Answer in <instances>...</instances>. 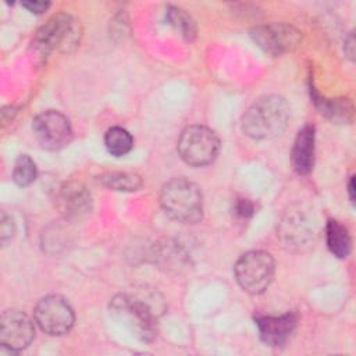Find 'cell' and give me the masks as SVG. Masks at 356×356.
Returning <instances> with one entry per match:
<instances>
[{
    "label": "cell",
    "mask_w": 356,
    "mask_h": 356,
    "mask_svg": "<svg viewBox=\"0 0 356 356\" xmlns=\"http://www.w3.org/2000/svg\"><path fill=\"white\" fill-rule=\"evenodd\" d=\"M35 335L32 320L21 310H4L0 317V342L1 348L18 352L26 348Z\"/></svg>",
    "instance_id": "cell-9"
},
{
    "label": "cell",
    "mask_w": 356,
    "mask_h": 356,
    "mask_svg": "<svg viewBox=\"0 0 356 356\" xmlns=\"http://www.w3.org/2000/svg\"><path fill=\"white\" fill-rule=\"evenodd\" d=\"M348 192H349V197H350V202H355V195H353V192H355V185H353V177L350 178V181H349V184H348Z\"/></svg>",
    "instance_id": "cell-26"
},
{
    "label": "cell",
    "mask_w": 356,
    "mask_h": 356,
    "mask_svg": "<svg viewBox=\"0 0 356 356\" xmlns=\"http://www.w3.org/2000/svg\"><path fill=\"white\" fill-rule=\"evenodd\" d=\"M38 177L35 161L28 154H19L13 170V179L19 186L31 185Z\"/></svg>",
    "instance_id": "cell-19"
},
{
    "label": "cell",
    "mask_w": 356,
    "mask_h": 356,
    "mask_svg": "<svg viewBox=\"0 0 356 356\" xmlns=\"http://www.w3.org/2000/svg\"><path fill=\"white\" fill-rule=\"evenodd\" d=\"M289 106L278 95L257 99L242 117V131L252 139H271L288 125Z\"/></svg>",
    "instance_id": "cell-2"
},
{
    "label": "cell",
    "mask_w": 356,
    "mask_h": 356,
    "mask_svg": "<svg viewBox=\"0 0 356 356\" xmlns=\"http://www.w3.org/2000/svg\"><path fill=\"white\" fill-rule=\"evenodd\" d=\"M56 207L64 218L81 220L92 210L90 192L81 182H65L56 195Z\"/></svg>",
    "instance_id": "cell-11"
},
{
    "label": "cell",
    "mask_w": 356,
    "mask_h": 356,
    "mask_svg": "<svg viewBox=\"0 0 356 356\" xmlns=\"http://www.w3.org/2000/svg\"><path fill=\"white\" fill-rule=\"evenodd\" d=\"M250 36L261 50L271 56L289 51L300 39L299 32L293 26L278 22L256 26L250 31Z\"/></svg>",
    "instance_id": "cell-10"
},
{
    "label": "cell",
    "mask_w": 356,
    "mask_h": 356,
    "mask_svg": "<svg viewBox=\"0 0 356 356\" xmlns=\"http://www.w3.org/2000/svg\"><path fill=\"white\" fill-rule=\"evenodd\" d=\"M160 204L170 218L182 224H195L203 214V196L199 186L184 177L164 184Z\"/></svg>",
    "instance_id": "cell-3"
},
{
    "label": "cell",
    "mask_w": 356,
    "mask_h": 356,
    "mask_svg": "<svg viewBox=\"0 0 356 356\" xmlns=\"http://www.w3.org/2000/svg\"><path fill=\"white\" fill-rule=\"evenodd\" d=\"M15 234V224L13 221V218L6 213L1 211L0 216V239L3 245H7V242H10L13 239Z\"/></svg>",
    "instance_id": "cell-22"
},
{
    "label": "cell",
    "mask_w": 356,
    "mask_h": 356,
    "mask_svg": "<svg viewBox=\"0 0 356 356\" xmlns=\"http://www.w3.org/2000/svg\"><path fill=\"white\" fill-rule=\"evenodd\" d=\"M35 321L49 335L67 334L74 324V310L60 295L42 298L35 307Z\"/></svg>",
    "instance_id": "cell-7"
},
{
    "label": "cell",
    "mask_w": 356,
    "mask_h": 356,
    "mask_svg": "<svg viewBox=\"0 0 356 356\" xmlns=\"http://www.w3.org/2000/svg\"><path fill=\"white\" fill-rule=\"evenodd\" d=\"M256 327L261 341L270 346L284 345L298 324V314L288 312L280 316H257L254 317Z\"/></svg>",
    "instance_id": "cell-12"
},
{
    "label": "cell",
    "mask_w": 356,
    "mask_h": 356,
    "mask_svg": "<svg viewBox=\"0 0 356 356\" xmlns=\"http://www.w3.org/2000/svg\"><path fill=\"white\" fill-rule=\"evenodd\" d=\"M177 149L186 164L203 167L216 160L220 152V139L207 127L191 125L181 132Z\"/></svg>",
    "instance_id": "cell-6"
},
{
    "label": "cell",
    "mask_w": 356,
    "mask_h": 356,
    "mask_svg": "<svg viewBox=\"0 0 356 356\" xmlns=\"http://www.w3.org/2000/svg\"><path fill=\"white\" fill-rule=\"evenodd\" d=\"M235 213L242 218H248V217L253 216L254 206L249 199H239L235 204Z\"/></svg>",
    "instance_id": "cell-23"
},
{
    "label": "cell",
    "mask_w": 356,
    "mask_h": 356,
    "mask_svg": "<svg viewBox=\"0 0 356 356\" xmlns=\"http://www.w3.org/2000/svg\"><path fill=\"white\" fill-rule=\"evenodd\" d=\"M81 31L78 22L64 13L50 17L36 32L33 44L42 54L51 51H70L79 42Z\"/></svg>",
    "instance_id": "cell-4"
},
{
    "label": "cell",
    "mask_w": 356,
    "mask_h": 356,
    "mask_svg": "<svg viewBox=\"0 0 356 356\" xmlns=\"http://www.w3.org/2000/svg\"><path fill=\"white\" fill-rule=\"evenodd\" d=\"M38 143L46 150H60L72 138L70 120L57 110H47L38 114L32 124Z\"/></svg>",
    "instance_id": "cell-8"
},
{
    "label": "cell",
    "mask_w": 356,
    "mask_h": 356,
    "mask_svg": "<svg viewBox=\"0 0 356 356\" xmlns=\"http://www.w3.org/2000/svg\"><path fill=\"white\" fill-rule=\"evenodd\" d=\"M99 182L113 191H121V192H132L138 191L142 186V179L136 174L129 172H104L99 178Z\"/></svg>",
    "instance_id": "cell-17"
},
{
    "label": "cell",
    "mask_w": 356,
    "mask_h": 356,
    "mask_svg": "<svg viewBox=\"0 0 356 356\" xmlns=\"http://www.w3.org/2000/svg\"><path fill=\"white\" fill-rule=\"evenodd\" d=\"M153 298L140 293H120L111 299V316L122 324L135 338L150 342L157 332L159 307Z\"/></svg>",
    "instance_id": "cell-1"
},
{
    "label": "cell",
    "mask_w": 356,
    "mask_h": 356,
    "mask_svg": "<svg viewBox=\"0 0 356 356\" xmlns=\"http://www.w3.org/2000/svg\"><path fill=\"white\" fill-rule=\"evenodd\" d=\"M314 103L320 113L337 122H346L352 118V104L348 99H324L314 96Z\"/></svg>",
    "instance_id": "cell-15"
},
{
    "label": "cell",
    "mask_w": 356,
    "mask_h": 356,
    "mask_svg": "<svg viewBox=\"0 0 356 356\" xmlns=\"http://www.w3.org/2000/svg\"><path fill=\"white\" fill-rule=\"evenodd\" d=\"M292 167L298 174H307L314 165V127L305 125L296 135L292 153Z\"/></svg>",
    "instance_id": "cell-13"
},
{
    "label": "cell",
    "mask_w": 356,
    "mask_h": 356,
    "mask_svg": "<svg viewBox=\"0 0 356 356\" xmlns=\"http://www.w3.org/2000/svg\"><path fill=\"white\" fill-rule=\"evenodd\" d=\"M156 259L157 261L163 266V267H168V268H179L184 267V263L186 260L185 254L181 252V249L174 245V243H165V245H160L157 252H156Z\"/></svg>",
    "instance_id": "cell-20"
},
{
    "label": "cell",
    "mask_w": 356,
    "mask_h": 356,
    "mask_svg": "<svg viewBox=\"0 0 356 356\" xmlns=\"http://www.w3.org/2000/svg\"><path fill=\"white\" fill-rule=\"evenodd\" d=\"M345 53L350 58H353V56H355V38H353V33H350L345 39Z\"/></svg>",
    "instance_id": "cell-25"
},
{
    "label": "cell",
    "mask_w": 356,
    "mask_h": 356,
    "mask_svg": "<svg viewBox=\"0 0 356 356\" xmlns=\"http://www.w3.org/2000/svg\"><path fill=\"white\" fill-rule=\"evenodd\" d=\"M275 264L270 253L250 250L242 254L234 267L238 285L248 293L259 295L264 292L274 277Z\"/></svg>",
    "instance_id": "cell-5"
},
{
    "label": "cell",
    "mask_w": 356,
    "mask_h": 356,
    "mask_svg": "<svg viewBox=\"0 0 356 356\" xmlns=\"http://www.w3.org/2000/svg\"><path fill=\"white\" fill-rule=\"evenodd\" d=\"M22 7H25L28 11L33 14H43L50 7V3L49 1H24Z\"/></svg>",
    "instance_id": "cell-24"
},
{
    "label": "cell",
    "mask_w": 356,
    "mask_h": 356,
    "mask_svg": "<svg viewBox=\"0 0 356 356\" xmlns=\"http://www.w3.org/2000/svg\"><path fill=\"white\" fill-rule=\"evenodd\" d=\"M325 241L331 253L339 259L349 254L352 248V239L349 231L337 220H328L325 227Z\"/></svg>",
    "instance_id": "cell-14"
},
{
    "label": "cell",
    "mask_w": 356,
    "mask_h": 356,
    "mask_svg": "<svg viewBox=\"0 0 356 356\" xmlns=\"http://www.w3.org/2000/svg\"><path fill=\"white\" fill-rule=\"evenodd\" d=\"M167 19L170 25L186 40H192L196 36V25L192 17L179 7H168L167 8Z\"/></svg>",
    "instance_id": "cell-18"
},
{
    "label": "cell",
    "mask_w": 356,
    "mask_h": 356,
    "mask_svg": "<svg viewBox=\"0 0 356 356\" xmlns=\"http://www.w3.org/2000/svg\"><path fill=\"white\" fill-rule=\"evenodd\" d=\"M305 222L303 220L296 216V217H288L286 221L282 224V235L286 242L289 243H302L306 238V229H305Z\"/></svg>",
    "instance_id": "cell-21"
},
{
    "label": "cell",
    "mask_w": 356,
    "mask_h": 356,
    "mask_svg": "<svg viewBox=\"0 0 356 356\" xmlns=\"http://www.w3.org/2000/svg\"><path fill=\"white\" fill-rule=\"evenodd\" d=\"M104 145L110 154L121 157L131 152L134 147V139L125 128L113 127L104 135Z\"/></svg>",
    "instance_id": "cell-16"
}]
</instances>
